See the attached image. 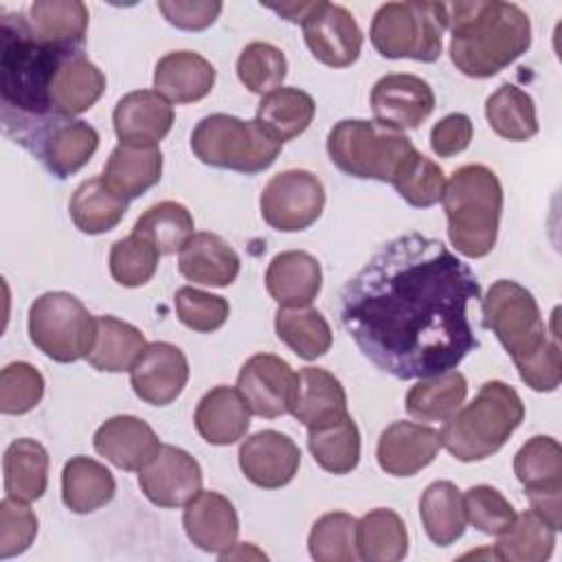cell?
<instances>
[{
	"label": "cell",
	"mask_w": 562,
	"mask_h": 562,
	"mask_svg": "<svg viewBox=\"0 0 562 562\" xmlns=\"http://www.w3.org/2000/svg\"><path fill=\"white\" fill-rule=\"evenodd\" d=\"M130 200L114 193L103 176L83 180L68 204L72 224L86 235H101L119 226L123 215L127 213Z\"/></svg>",
	"instance_id": "obj_36"
},
{
	"label": "cell",
	"mask_w": 562,
	"mask_h": 562,
	"mask_svg": "<svg viewBox=\"0 0 562 562\" xmlns=\"http://www.w3.org/2000/svg\"><path fill=\"white\" fill-rule=\"evenodd\" d=\"M296 389V373L274 353L250 356L237 375V391L252 415L274 419L290 413Z\"/></svg>",
	"instance_id": "obj_16"
},
{
	"label": "cell",
	"mask_w": 562,
	"mask_h": 562,
	"mask_svg": "<svg viewBox=\"0 0 562 562\" xmlns=\"http://www.w3.org/2000/svg\"><path fill=\"white\" fill-rule=\"evenodd\" d=\"M97 316L70 292H44L29 307V338L50 360L68 364L92 347Z\"/></svg>",
	"instance_id": "obj_10"
},
{
	"label": "cell",
	"mask_w": 562,
	"mask_h": 562,
	"mask_svg": "<svg viewBox=\"0 0 562 562\" xmlns=\"http://www.w3.org/2000/svg\"><path fill=\"white\" fill-rule=\"evenodd\" d=\"M187 538L206 553H222L237 542L239 518L235 505L220 492L200 490L182 514Z\"/></svg>",
	"instance_id": "obj_22"
},
{
	"label": "cell",
	"mask_w": 562,
	"mask_h": 562,
	"mask_svg": "<svg viewBox=\"0 0 562 562\" xmlns=\"http://www.w3.org/2000/svg\"><path fill=\"white\" fill-rule=\"evenodd\" d=\"M555 529L536 512L516 514L512 527L494 544V558L505 562H544L555 547Z\"/></svg>",
	"instance_id": "obj_43"
},
{
	"label": "cell",
	"mask_w": 562,
	"mask_h": 562,
	"mask_svg": "<svg viewBox=\"0 0 562 562\" xmlns=\"http://www.w3.org/2000/svg\"><path fill=\"white\" fill-rule=\"evenodd\" d=\"M288 75V59L281 48L268 42H250L237 57V77L252 94H268L281 88Z\"/></svg>",
	"instance_id": "obj_48"
},
{
	"label": "cell",
	"mask_w": 562,
	"mask_h": 562,
	"mask_svg": "<svg viewBox=\"0 0 562 562\" xmlns=\"http://www.w3.org/2000/svg\"><path fill=\"white\" fill-rule=\"evenodd\" d=\"M158 259V248L147 237L132 231L127 237L112 244L110 274L123 288H140L156 274Z\"/></svg>",
	"instance_id": "obj_47"
},
{
	"label": "cell",
	"mask_w": 562,
	"mask_h": 562,
	"mask_svg": "<svg viewBox=\"0 0 562 562\" xmlns=\"http://www.w3.org/2000/svg\"><path fill=\"white\" fill-rule=\"evenodd\" d=\"M371 110L375 123L402 132L419 127L435 110L430 83L417 75L391 72L380 77L371 90Z\"/></svg>",
	"instance_id": "obj_15"
},
{
	"label": "cell",
	"mask_w": 562,
	"mask_h": 562,
	"mask_svg": "<svg viewBox=\"0 0 562 562\" xmlns=\"http://www.w3.org/2000/svg\"><path fill=\"white\" fill-rule=\"evenodd\" d=\"M485 119L494 134L507 140H529L538 134L536 103L514 83H503L487 97Z\"/></svg>",
	"instance_id": "obj_42"
},
{
	"label": "cell",
	"mask_w": 562,
	"mask_h": 562,
	"mask_svg": "<svg viewBox=\"0 0 562 562\" xmlns=\"http://www.w3.org/2000/svg\"><path fill=\"white\" fill-rule=\"evenodd\" d=\"M237 459L239 470L252 485L277 490L296 476L301 450L288 435L279 430H259L241 441Z\"/></svg>",
	"instance_id": "obj_18"
},
{
	"label": "cell",
	"mask_w": 562,
	"mask_h": 562,
	"mask_svg": "<svg viewBox=\"0 0 562 562\" xmlns=\"http://www.w3.org/2000/svg\"><path fill=\"white\" fill-rule=\"evenodd\" d=\"M99 147V132L81 119H61L48 125L31 154L48 173L64 180L88 165Z\"/></svg>",
	"instance_id": "obj_20"
},
{
	"label": "cell",
	"mask_w": 562,
	"mask_h": 562,
	"mask_svg": "<svg viewBox=\"0 0 562 562\" xmlns=\"http://www.w3.org/2000/svg\"><path fill=\"white\" fill-rule=\"evenodd\" d=\"M468 380L461 371L450 369L439 375L419 378L406 393V413L417 422H446L465 402Z\"/></svg>",
	"instance_id": "obj_37"
},
{
	"label": "cell",
	"mask_w": 562,
	"mask_h": 562,
	"mask_svg": "<svg viewBox=\"0 0 562 562\" xmlns=\"http://www.w3.org/2000/svg\"><path fill=\"white\" fill-rule=\"evenodd\" d=\"M290 413L305 426L316 428L336 422L347 413V393L340 380L321 367H303L296 373V389Z\"/></svg>",
	"instance_id": "obj_29"
},
{
	"label": "cell",
	"mask_w": 562,
	"mask_h": 562,
	"mask_svg": "<svg viewBox=\"0 0 562 562\" xmlns=\"http://www.w3.org/2000/svg\"><path fill=\"white\" fill-rule=\"evenodd\" d=\"M277 338L299 358L316 360L331 347V327L314 307H279L274 314Z\"/></svg>",
	"instance_id": "obj_41"
},
{
	"label": "cell",
	"mask_w": 562,
	"mask_h": 562,
	"mask_svg": "<svg viewBox=\"0 0 562 562\" xmlns=\"http://www.w3.org/2000/svg\"><path fill=\"white\" fill-rule=\"evenodd\" d=\"M391 184L395 187L397 195L411 206L428 209L443 198L446 173L435 160L426 158L415 149L402 160Z\"/></svg>",
	"instance_id": "obj_45"
},
{
	"label": "cell",
	"mask_w": 562,
	"mask_h": 562,
	"mask_svg": "<svg viewBox=\"0 0 562 562\" xmlns=\"http://www.w3.org/2000/svg\"><path fill=\"white\" fill-rule=\"evenodd\" d=\"M358 520L347 512L323 514L310 529L307 549L316 562H353L358 560L356 547Z\"/></svg>",
	"instance_id": "obj_46"
},
{
	"label": "cell",
	"mask_w": 562,
	"mask_h": 562,
	"mask_svg": "<svg viewBox=\"0 0 562 562\" xmlns=\"http://www.w3.org/2000/svg\"><path fill=\"white\" fill-rule=\"evenodd\" d=\"M358 558L367 562H397L408 553V531L402 516L389 507L367 512L356 525Z\"/></svg>",
	"instance_id": "obj_38"
},
{
	"label": "cell",
	"mask_w": 562,
	"mask_h": 562,
	"mask_svg": "<svg viewBox=\"0 0 562 562\" xmlns=\"http://www.w3.org/2000/svg\"><path fill=\"white\" fill-rule=\"evenodd\" d=\"M145 347L147 340L138 327L105 314L97 316V329L86 360L97 371L121 373L134 367Z\"/></svg>",
	"instance_id": "obj_33"
},
{
	"label": "cell",
	"mask_w": 562,
	"mask_h": 562,
	"mask_svg": "<svg viewBox=\"0 0 562 562\" xmlns=\"http://www.w3.org/2000/svg\"><path fill=\"white\" fill-rule=\"evenodd\" d=\"M239 255L215 233H193L178 255V270L187 281L226 288L239 274Z\"/></svg>",
	"instance_id": "obj_28"
},
{
	"label": "cell",
	"mask_w": 562,
	"mask_h": 562,
	"mask_svg": "<svg viewBox=\"0 0 562 562\" xmlns=\"http://www.w3.org/2000/svg\"><path fill=\"white\" fill-rule=\"evenodd\" d=\"M193 215L180 202L165 200L149 206L134 224V233L147 237L160 255L180 252L193 235Z\"/></svg>",
	"instance_id": "obj_44"
},
{
	"label": "cell",
	"mask_w": 562,
	"mask_h": 562,
	"mask_svg": "<svg viewBox=\"0 0 562 562\" xmlns=\"http://www.w3.org/2000/svg\"><path fill=\"white\" fill-rule=\"evenodd\" d=\"M514 474L525 487L531 512L555 531L562 527V448L549 435L527 439L514 457Z\"/></svg>",
	"instance_id": "obj_12"
},
{
	"label": "cell",
	"mask_w": 562,
	"mask_h": 562,
	"mask_svg": "<svg viewBox=\"0 0 562 562\" xmlns=\"http://www.w3.org/2000/svg\"><path fill=\"white\" fill-rule=\"evenodd\" d=\"M215 86V68L193 50H171L156 61L154 90L169 103H195Z\"/></svg>",
	"instance_id": "obj_27"
},
{
	"label": "cell",
	"mask_w": 562,
	"mask_h": 562,
	"mask_svg": "<svg viewBox=\"0 0 562 562\" xmlns=\"http://www.w3.org/2000/svg\"><path fill=\"white\" fill-rule=\"evenodd\" d=\"M224 4L217 0H160L158 11L180 31H204L222 13Z\"/></svg>",
	"instance_id": "obj_53"
},
{
	"label": "cell",
	"mask_w": 562,
	"mask_h": 562,
	"mask_svg": "<svg viewBox=\"0 0 562 562\" xmlns=\"http://www.w3.org/2000/svg\"><path fill=\"white\" fill-rule=\"evenodd\" d=\"M37 516L26 501L4 496L0 503V558L24 553L37 536Z\"/></svg>",
	"instance_id": "obj_52"
},
{
	"label": "cell",
	"mask_w": 562,
	"mask_h": 562,
	"mask_svg": "<svg viewBox=\"0 0 562 562\" xmlns=\"http://www.w3.org/2000/svg\"><path fill=\"white\" fill-rule=\"evenodd\" d=\"M44 397V378L29 362H9L0 373V411L2 415H24Z\"/></svg>",
	"instance_id": "obj_50"
},
{
	"label": "cell",
	"mask_w": 562,
	"mask_h": 562,
	"mask_svg": "<svg viewBox=\"0 0 562 562\" xmlns=\"http://www.w3.org/2000/svg\"><path fill=\"white\" fill-rule=\"evenodd\" d=\"M301 29L314 59L329 68H347L360 57L364 37L356 18L342 4L312 2Z\"/></svg>",
	"instance_id": "obj_13"
},
{
	"label": "cell",
	"mask_w": 562,
	"mask_h": 562,
	"mask_svg": "<svg viewBox=\"0 0 562 562\" xmlns=\"http://www.w3.org/2000/svg\"><path fill=\"white\" fill-rule=\"evenodd\" d=\"M465 522L485 536H501L516 518L512 503L492 485H472L463 494Z\"/></svg>",
	"instance_id": "obj_49"
},
{
	"label": "cell",
	"mask_w": 562,
	"mask_h": 562,
	"mask_svg": "<svg viewBox=\"0 0 562 562\" xmlns=\"http://www.w3.org/2000/svg\"><path fill=\"white\" fill-rule=\"evenodd\" d=\"M116 492L112 472L83 454L70 457L61 470V501L75 514H92L105 507Z\"/></svg>",
	"instance_id": "obj_32"
},
{
	"label": "cell",
	"mask_w": 562,
	"mask_h": 562,
	"mask_svg": "<svg viewBox=\"0 0 562 562\" xmlns=\"http://www.w3.org/2000/svg\"><path fill=\"white\" fill-rule=\"evenodd\" d=\"M325 209V187L312 171L285 169L268 180L259 195L263 222L281 233L310 228Z\"/></svg>",
	"instance_id": "obj_11"
},
{
	"label": "cell",
	"mask_w": 562,
	"mask_h": 562,
	"mask_svg": "<svg viewBox=\"0 0 562 562\" xmlns=\"http://www.w3.org/2000/svg\"><path fill=\"white\" fill-rule=\"evenodd\" d=\"M446 29V2H386L371 20L369 40L386 59L432 64L443 50Z\"/></svg>",
	"instance_id": "obj_8"
},
{
	"label": "cell",
	"mask_w": 562,
	"mask_h": 562,
	"mask_svg": "<svg viewBox=\"0 0 562 562\" xmlns=\"http://www.w3.org/2000/svg\"><path fill=\"white\" fill-rule=\"evenodd\" d=\"M450 59L472 79H487L516 61L531 46V20L514 2H450Z\"/></svg>",
	"instance_id": "obj_4"
},
{
	"label": "cell",
	"mask_w": 562,
	"mask_h": 562,
	"mask_svg": "<svg viewBox=\"0 0 562 562\" xmlns=\"http://www.w3.org/2000/svg\"><path fill=\"white\" fill-rule=\"evenodd\" d=\"M415 151L404 132L382 127L375 121L342 119L327 134L329 160L347 176L391 182L402 160Z\"/></svg>",
	"instance_id": "obj_9"
},
{
	"label": "cell",
	"mask_w": 562,
	"mask_h": 562,
	"mask_svg": "<svg viewBox=\"0 0 562 562\" xmlns=\"http://www.w3.org/2000/svg\"><path fill=\"white\" fill-rule=\"evenodd\" d=\"M483 325L496 334L498 342L514 360L520 380L538 393L560 386L562 362L558 334L547 336L540 307L533 294L512 279H498L481 299Z\"/></svg>",
	"instance_id": "obj_3"
},
{
	"label": "cell",
	"mask_w": 562,
	"mask_h": 562,
	"mask_svg": "<svg viewBox=\"0 0 562 562\" xmlns=\"http://www.w3.org/2000/svg\"><path fill=\"white\" fill-rule=\"evenodd\" d=\"M88 18V7L79 0H35L24 13L35 37L72 50H83Z\"/></svg>",
	"instance_id": "obj_31"
},
{
	"label": "cell",
	"mask_w": 562,
	"mask_h": 562,
	"mask_svg": "<svg viewBox=\"0 0 562 562\" xmlns=\"http://www.w3.org/2000/svg\"><path fill=\"white\" fill-rule=\"evenodd\" d=\"M193 424L206 443L231 446L246 437L250 428V408L237 389L217 384L198 402Z\"/></svg>",
	"instance_id": "obj_26"
},
{
	"label": "cell",
	"mask_w": 562,
	"mask_h": 562,
	"mask_svg": "<svg viewBox=\"0 0 562 562\" xmlns=\"http://www.w3.org/2000/svg\"><path fill=\"white\" fill-rule=\"evenodd\" d=\"M419 518L437 547H450L465 531L463 494L452 481H432L419 498Z\"/></svg>",
	"instance_id": "obj_39"
},
{
	"label": "cell",
	"mask_w": 562,
	"mask_h": 562,
	"mask_svg": "<svg viewBox=\"0 0 562 562\" xmlns=\"http://www.w3.org/2000/svg\"><path fill=\"white\" fill-rule=\"evenodd\" d=\"M72 48L46 44L33 35L24 13L0 18V99L4 134L33 149L42 132L57 123L50 116L48 92L53 75L64 55Z\"/></svg>",
	"instance_id": "obj_2"
},
{
	"label": "cell",
	"mask_w": 562,
	"mask_h": 562,
	"mask_svg": "<svg viewBox=\"0 0 562 562\" xmlns=\"http://www.w3.org/2000/svg\"><path fill=\"white\" fill-rule=\"evenodd\" d=\"M283 143L272 138L257 121L215 112L204 116L191 132L193 156L217 169L246 176L268 169L281 154Z\"/></svg>",
	"instance_id": "obj_7"
},
{
	"label": "cell",
	"mask_w": 562,
	"mask_h": 562,
	"mask_svg": "<svg viewBox=\"0 0 562 562\" xmlns=\"http://www.w3.org/2000/svg\"><path fill=\"white\" fill-rule=\"evenodd\" d=\"M270 11L279 13L283 20L301 24L307 11L312 9V2H285V4H266Z\"/></svg>",
	"instance_id": "obj_55"
},
{
	"label": "cell",
	"mask_w": 562,
	"mask_h": 562,
	"mask_svg": "<svg viewBox=\"0 0 562 562\" xmlns=\"http://www.w3.org/2000/svg\"><path fill=\"white\" fill-rule=\"evenodd\" d=\"M525 419V404L516 389L501 380L485 382L472 402L443 422L441 446L463 463L496 454Z\"/></svg>",
	"instance_id": "obj_6"
},
{
	"label": "cell",
	"mask_w": 562,
	"mask_h": 562,
	"mask_svg": "<svg viewBox=\"0 0 562 562\" xmlns=\"http://www.w3.org/2000/svg\"><path fill=\"white\" fill-rule=\"evenodd\" d=\"M474 136V125L468 114L452 112L439 119L430 130V147L439 158H452L461 154Z\"/></svg>",
	"instance_id": "obj_54"
},
{
	"label": "cell",
	"mask_w": 562,
	"mask_h": 562,
	"mask_svg": "<svg viewBox=\"0 0 562 562\" xmlns=\"http://www.w3.org/2000/svg\"><path fill=\"white\" fill-rule=\"evenodd\" d=\"M314 112H316V103L312 94L292 86H281L261 97L255 121L272 138H277L279 143H285L301 136L310 127Z\"/></svg>",
	"instance_id": "obj_35"
},
{
	"label": "cell",
	"mask_w": 562,
	"mask_h": 562,
	"mask_svg": "<svg viewBox=\"0 0 562 562\" xmlns=\"http://www.w3.org/2000/svg\"><path fill=\"white\" fill-rule=\"evenodd\" d=\"M307 448L314 461L329 474H349L360 461V430L351 415L307 428Z\"/></svg>",
	"instance_id": "obj_40"
},
{
	"label": "cell",
	"mask_w": 562,
	"mask_h": 562,
	"mask_svg": "<svg viewBox=\"0 0 562 562\" xmlns=\"http://www.w3.org/2000/svg\"><path fill=\"white\" fill-rule=\"evenodd\" d=\"M323 288V270L305 250H283L266 270V290L279 307H307Z\"/></svg>",
	"instance_id": "obj_25"
},
{
	"label": "cell",
	"mask_w": 562,
	"mask_h": 562,
	"mask_svg": "<svg viewBox=\"0 0 562 562\" xmlns=\"http://www.w3.org/2000/svg\"><path fill=\"white\" fill-rule=\"evenodd\" d=\"M105 83L103 70L92 64L83 50L64 55L50 81V116L61 121L88 112L105 92Z\"/></svg>",
	"instance_id": "obj_19"
},
{
	"label": "cell",
	"mask_w": 562,
	"mask_h": 562,
	"mask_svg": "<svg viewBox=\"0 0 562 562\" xmlns=\"http://www.w3.org/2000/svg\"><path fill=\"white\" fill-rule=\"evenodd\" d=\"M162 176V151L158 145L119 143L103 167L105 184L125 200H136Z\"/></svg>",
	"instance_id": "obj_30"
},
{
	"label": "cell",
	"mask_w": 562,
	"mask_h": 562,
	"mask_svg": "<svg viewBox=\"0 0 562 562\" xmlns=\"http://www.w3.org/2000/svg\"><path fill=\"white\" fill-rule=\"evenodd\" d=\"M173 305L180 323L200 334H211L220 329L231 314V305L224 296L202 292L191 285H184L176 292Z\"/></svg>",
	"instance_id": "obj_51"
},
{
	"label": "cell",
	"mask_w": 562,
	"mask_h": 562,
	"mask_svg": "<svg viewBox=\"0 0 562 562\" xmlns=\"http://www.w3.org/2000/svg\"><path fill=\"white\" fill-rule=\"evenodd\" d=\"M112 123L121 143L158 145L173 125V105L156 90H132L114 105Z\"/></svg>",
	"instance_id": "obj_24"
},
{
	"label": "cell",
	"mask_w": 562,
	"mask_h": 562,
	"mask_svg": "<svg viewBox=\"0 0 562 562\" xmlns=\"http://www.w3.org/2000/svg\"><path fill=\"white\" fill-rule=\"evenodd\" d=\"M189 382V362L180 347L156 340L147 342L134 367L130 384L138 400L151 406H167L180 397Z\"/></svg>",
	"instance_id": "obj_17"
},
{
	"label": "cell",
	"mask_w": 562,
	"mask_h": 562,
	"mask_svg": "<svg viewBox=\"0 0 562 562\" xmlns=\"http://www.w3.org/2000/svg\"><path fill=\"white\" fill-rule=\"evenodd\" d=\"M92 443L101 457L127 472L145 468L162 446L154 428L136 415H114L105 419L97 428Z\"/></svg>",
	"instance_id": "obj_23"
},
{
	"label": "cell",
	"mask_w": 562,
	"mask_h": 562,
	"mask_svg": "<svg viewBox=\"0 0 562 562\" xmlns=\"http://www.w3.org/2000/svg\"><path fill=\"white\" fill-rule=\"evenodd\" d=\"M48 452L40 441L29 437L11 441L2 459L7 496L26 503L42 498L48 485Z\"/></svg>",
	"instance_id": "obj_34"
},
{
	"label": "cell",
	"mask_w": 562,
	"mask_h": 562,
	"mask_svg": "<svg viewBox=\"0 0 562 562\" xmlns=\"http://www.w3.org/2000/svg\"><path fill=\"white\" fill-rule=\"evenodd\" d=\"M481 283L443 241L408 233L347 281L340 323L380 371L419 380L457 369L479 347L468 307Z\"/></svg>",
	"instance_id": "obj_1"
},
{
	"label": "cell",
	"mask_w": 562,
	"mask_h": 562,
	"mask_svg": "<svg viewBox=\"0 0 562 562\" xmlns=\"http://www.w3.org/2000/svg\"><path fill=\"white\" fill-rule=\"evenodd\" d=\"M443 211L448 239L468 259L490 255L498 239L503 213V187L485 165H463L446 180Z\"/></svg>",
	"instance_id": "obj_5"
},
{
	"label": "cell",
	"mask_w": 562,
	"mask_h": 562,
	"mask_svg": "<svg viewBox=\"0 0 562 562\" xmlns=\"http://www.w3.org/2000/svg\"><path fill=\"white\" fill-rule=\"evenodd\" d=\"M138 487L158 507H184L202 490V468L187 450L162 443L149 463L138 470Z\"/></svg>",
	"instance_id": "obj_14"
},
{
	"label": "cell",
	"mask_w": 562,
	"mask_h": 562,
	"mask_svg": "<svg viewBox=\"0 0 562 562\" xmlns=\"http://www.w3.org/2000/svg\"><path fill=\"white\" fill-rule=\"evenodd\" d=\"M439 448V430L415 422H393L382 430L375 457L386 474L413 476L435 461Z\"/></svg>",
	"instance_id": "obj_21"
}]
</instances>
